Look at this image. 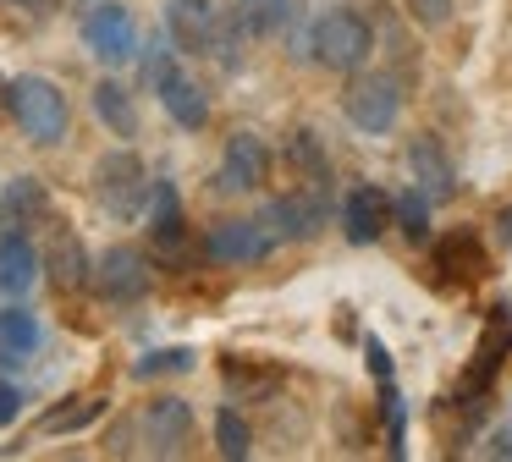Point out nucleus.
<instances>
[{
  "label": "nucleus",
  "instance_id": "nucleus-15",
  "mask_svg": "<svg viewBox=\"0 0 512 462\" xmlns=\"http://www.w3.org/2000/svg\"><path fill=\"white\" fill-rule=\"evenodd\" d=\"M408 171H413V182H419L424 193L435 198V204L457 193V171H452V160H446V149H441L435 138H424V132L408 143Z\"/></svg>",
  "mask_w": 512,
  "mask_h": 462
},
{
  "label": "nucleus",
  "instance_id": "nucleus-10",
  "mask_svg": "<svg viewBox=\"0 0 512 462\" xmlns=\"http://www.w3.org/2000/svg\"><path fill=\"white\" fill-rule=\"evenodd\" d=\"M270 248H276V237L265 231V220H221V226H210V237H204V253H210L215 264H259L270 259Z\"/></svg>",
  "mask_w": 512,
  "mask_h": 462
},
{
  "label": "nucleus",
  "instance_id": "nucleus-9",
  "mask_svg": "<svg viewBox=\"0 0 512 462\" xmlns=\"http://www.w3.org/2000/svg\"><path fill=\"white\" fill-rule=\"evenodd\" d=\"M270 176V149L259 132H232L221 149V171H215V187L221 193H254V187H265Z\"/></svg>",
  "mask_w": 512,
  "mask_h": 462
},
{
  "label": "nucleus",
  "instance_id": "nucleus-21",
  "mask_svg": "<svg viewBox=\"0 0 512 462\" xmlns=\"http://www.w3.org/2000/svg\"><path fill=\"white\" fill-rule=\"evenodd\" d=\"M45 209H50V198H45V182H39V176H17V182L6 187V198H0L6 226H28V220H39Z\"/></svg>",
  "mask_w": 512,
  "mask_h": 462
},
{
  "label": "nucleus",
  "instance_id": "nucleus-18",
  "mask_svg": "<svg viewBox=\"0 0 512 462\" xmlns=\"http://www.w3.org/2000/svg\"><path fill=\"white\" fill-rule=\"evenodd\" d=\"M39 336H45V330H39V319L28 314V308H0V363H6V369H12V363H28L39 352Z\"/></svg>",
  "mask_w": 512,
  "mask_h": 462
},
{
  "label": "nucleus",
  "instance_id": "nucleus-11",
  "mask_svg": "<svg viewBox=\"0 0 512 462\" xmlns=\"http://www.w3.org/2000/svg\"><path fill=\"white\" fill-rule=\"evenodd\" d=\"M391 226V198L380 193L375 182H353L342 193V231L347 242H358V248H369V242H380Z\"/></svg>",
  "mask_w": 512,
  "mask_h": 462
},
{
  "label": "nucleus",
  "instance_id": "nucleus-12",
  "mask_svg": "<svg viewBox=\"0 0 512 462\" xmlns=\"http://www.w3.org/2000/svg\"><path fill=\"white\" fill-rule=\"evenodd\" d=\"M188 220H182V198L171 182H155V193H149V237H155V253L166 264H182L188 259Z\"/></svg>",
  "mask_w": 512,
  "mask_h": 462
},
{
  "label": "nucleus",
  "instance_id": "nucleus-29",
  "mask_svg": "<svg viewBox=\"0 0 512 462\" xmlns=\"http://www.w3.org/2000/svg\"><path fill=\"white\" fill-rule=\"evenodd\" d=\"M402 6H408V17L419 22V28H446L457 0H402Z\"/></svg>",
  "mask_w": 512,
  "mask_h": 462
},
{
  "label": "nucleus",
  "instance_id": "nucleus-31",
  "mask_svg": "<svg viewBox=\"0 0 512 462\" xmlns=\"http://www.w3.org/2000/svg\"><path fill=\"white\" fill-rule=\"evenodd\" d=\"M17 413H23V391H17L12 380H0V429L17 424Z\"/></svg>",
  "mask_w": 512,
  "mask_h": 462
},
{
  "label": "nucleus",
  "instance_id": "nucleus-24",
  "mask_svg": "<svg viewBox=\"0 0 512 462\" xmlns=\"http://www.w3.org/2000/svg\"><path fill=\"white\" fill-rule=\"evenodd\" d=\"M100 413H105V396H78L72 407H50V413L39 418V429H45V435H78V429H89Z\"/></svg>",
  "mask_w": 512,
  "mask_h": 462
},
{
  "label": "nucleus",
  "instance_id": "nucleus-27",
  "mask_svg": "<svg viewBox=\"0 0 512 462\" xmlns=\"http://www.w3.org/2000/svg\"><path fill=\"white\" fill-rule=\"evenodd\" d=\"M287 165H298V171H309L314 182H325V149H320V138H314V132H292Z\"/></svg>",
  "mask_w": 512,
  "mask_h": 462
},
{
  "label": "nucleus",
  "instance_id": "nucleus-33",
  "mask_svg": "<svg viewBox=\"0 0 512 462\" xmlns=\"http://www.w3.org/2000/svg\"><path fill=\"white\" fill-rule=\"evenodd\" d=\"M496 226H501V242H512V209H501V220H496Z\"/></svg>",
  "mask_w": 512,
  "mask_h": 462
},
{
  "label": "nucleus",
  "instance_id": "nucleus-17",
  "mask_svg": "<svg viewBox=\"0 0 512 462\" xmlns=\"http://www.w3.org/2000/svg\"><path fill=\"white\" fill-rule=\"evenodd\" d=\"M512 352V314L507 308H496L485 325V336H479V352H474V374H468V391H485L490 374L501 369V358Z\"/></svg>",
  "mask_w": 512,
  "mask_h": 462
},
{
  "label": "nucleus",
  "instance_id": "nucleus-7",
  "mask_svg": "<svg viewBox=\"0 0 512 462\" xmlns=\"http://www.w3.org/2000/svg\"><path fill=\"white\" fill-rule=\"evenodd\" d=\"M83 44H89L105 66L133 61V55H138V22H133V11L116 6V0H100V6L83 17Z\"/></svg>",
  "mask_w": 512,
  "mask_h": 462
},
{
  "label": "nucleus",
  "instance_id": "nucleus-30",
  "mask_svg": "<svg viewBox=\"0 0 512 462\" xmlns=\"http://www.w3.org/2000/svg\"><path fill=\"white\" fill-rule=\"evenodd\" d=\"M226 385H232V391H243V385H248L254 396H270V391H276V374H243L232 363V369H226Z\"/></svg>",
  "mask_w": 512,
  "mask_h": 462
},
{
  "label": "nucleus",
  "instance_id": "nucleus-28",
  "mask_svg": "<svg viewBox=\"0 0 512 462\" xmlns=\"http://www.w3.org/2000/svg\"><path fill=\"white\" fill-rule=\"evenodd\" d=\"M177 369H193V352L188 347H166V352L138 358V380H149V374H177Z\"/></svg>",
  "mask_w": 512,
  "mask_h": 462
},
{
  "label": "nucleus",
  "instance_id": "nucleus-8",
  "mask_svg": "<svg viewBox=\"0 0 512 462\" xmlns=\"http://www.w3.org/2000/svg\"><path fill=\"white\" fill-rule=\"evenodd\" d=\"M94 292H100L105 303H138V297L149 292V259L138 248H127V242L105 248L100 259H94Z\"/></svg>",
  "mask_w": 512,
  "mask_h": 462
},
{
  "label": "nucleus",
  "instance_id": "nucleus-3",
  "mask_svg": "<svg viewBox=\"0 0 512 462\" xmlns=\"http://www.w3.org/2000/svg\"><path fill=\"white\" fill-rule=\"evenodd\" d=\"M149 193H155V182H149L144 160H138L133 149H111V154H100V165H94V198H100L105 215H116V220H138V209L149 204Z\"/></svg>",
  "mask_w": 512,
  "mask_h": 462
},
{
  "label": "nucleus",
  "instance_id": "nucleus-22",
  "mask_svg": "<svg viewBox=\"0 0 512 462\" xmlns=\"http://www.w3.org/2000/svg\"><path fill=\"white\" fill-rule=\"evenodd\" d=\"M430 259H435V270H441V275H479V270H485V253H479V242L468 237V231L441 237L430 248Z\"/></svg>",
  "mask_w": 512,
  "mask_h": 462
},
{
  "label": "nucleus",
  "instance_id": "nucleus-20",
  "mask_svg": "<svg viewBox=\"0 0 512 462\" xmlns=\"http://www.w3.org/2000/svg\"><path fill=\"white\" fill-rule=\"evenodd\" d=\"M94 116H100L116 138H133V132H138V105H133V94H127L116 77L94 83Z\"/></svg>",
  "mask_w": 512,
  "mask_h": 462
},
{
  "label": "nucleus",
  "instance_id": "nucleus-6",
  "mask_svg": "<svg viewBox=\"0 0 512 462\" xmlns=\"http://www.w3.org/2000/svg\"><path fill=\"white\" fill-rule=\"evenodd\" d=\"M259 220H265V231L276 242H309L320 237V226L331 220V198L314 187V193H287V198H270L265 209H259Z\"/></svg>",
  "mask_w": 512,
  "mask_h": 462
},
{
  "label": "nucleus",
  "instance_id": "nucleus-1",
  "mask_svg": "<svg viewBox=\"0 0 512 462\" xmlns=\"http://www.w3.org/2000/svg\"><path fill=\"white\" fill-rule=\"evenodd\" d=\"M369 55H375V28H369L364 11L353 6H336L325 11L320 22L309 28V61H320L325 72H364Z\"/></svg>",
  "mask_w": 512,
  "mask_h": 462
},
{
  "label": "nucleus",
  "instance_id": "nucleus-5",
  "mask_svg": "<svg viewBox=\"0 0 512 462\" xmlns=\"http://www.w3.org/2000/svg\"><path fill=\"white\" fill-rule=\"evenodd\" d=\"M144 72H149V83H155V94H160V105H166V116L177 121L182 132H199L204 121H210V99H204V88L193 83L182 66H171L166 55H155Z\"/></svg>",
  "mask_w": 512,
  "mask_h": 462
},
{
  "label": "nucleus",
  "instance_id": "nucleus-13",
  "mask_svg": "<svg viewBox=\"0 0 512 462\" xmlns=\"http://www.w3.org/2000/svg\"><path fill=\"white\" fill-rule=\"evenodd\" d=\"M144 435H149V451L177 457L193 435V407L182 402V396H155V402L144 407Z\"/></svg>",
  "mask_w": 512,
  "mask_h": 462
},
{
  "label": "nucleus",
  "instance_id": "nucleus-4",
  "mask_svg": "<svg viewBox=\"0 0 512 462\" xmlns=\"http://www.w3.org/2000/svg\"><path fill=\"white\" fill-rule=\"evenodd\" d=\"M342 110L358 132L380 138V132H391L402 116V83L391 72H353V83H347V94H342Z\"/></svg>",
  "mask_w": 512,
  "mask_h": 462
},
{
  "label": "nucleus",
  "instance_id": "nucleus-16",
  "mask_svg": "<svg viewBox=\"0 0 512 462\" xmlns=\"http://www.w3.org/2000/svg\"><path fill=\"white\" fill-rule=\"evenodd\" d=\"M39 281V248L28 242V231H0V292L23 297Z\"/></svg>",
  "mask_w": 512,
  "mask_h": 462
},
{
  "label": "nucleus",
  "instance_id": "nucleus-14",
  "mask_svg": "<svg viewBox=\"0 0 512 462\" xmlns=\"http://www.w3.org/2000/svg\"><path fill=\"white\" fill-rule=\"evenodd\" d=\"M215 6L210 0H171L166 6V39L177 44L182 55H204L215 44Z\"/></svg>",
  "mask_w": 512,
  "mask_h": 462
},
{
  "label": "nucleus",
  "instance_id": "nucleus-32",
  "mask_svg": "<svg viewBox=\"0 0 512 462\" xmlns=\"http://www.w3.org/2000/svg\"><path fill=\"white\" fill-rule=\"evenodd\" d=\"M490 457H512V435H496V440H490Z\"/></svg>",
  "mask_w": 512,
  "mask_h": 462
},
{
  "label": "nucleus",
  "instance_id": "nucleus-26",
  "mask_svg": "<svg viewBox=\"0 0 512 462\" xmlns=\"http://www.w3.org/2000/svg\"><path fill=\"white\" fill-rule=\"evenodd\" d=\"M292 0H237V22H243V33H276L292 22Z\"/></svg>",
  "mask_w": 512,
  "mask_h": 462
},
{
  "label": "nucleus",
  "instance_id": "nucleus-23",
  "mask_svg": "<svg viewBox=\"0 0 512 462\" xmlns=\"http://www.w3.org/2000/svg\"><path fill=\"white\" fill-rule=\"evenodd\" d=\"M430 204H435V198L424 193V187L397 193V198H391V226H397L408 242H430Z\"/></svg>",
  "mask_w": 512,
  "mask_h": 462
},
{
  "label": "nucleus",
  "instance_id": "nucleus-19",
  "mask_svg": "<svg viewBox=\"0 0 512 462\" xmlns=\"http://www.w3.org/2000/svg\"><path fill=\"white\" fill-rule=\"evenodd\" d=\"M50 281H56V292H78L94 281V264L72 231H56V242H50Z\"/></svg>",
  "mask_w": 512,
  "mask_h": 462
},
{
  "label": "nucleus",
  "instance_id": "nucleus-2",
  "mask_svg": "<svg viewBox=\"0 0 512 462\" xmlns=\"http://www.w3.org/2000/svg\"><path fill=\"white\" fill-rule=\"evenodd\" d=\"M6 110H12V121L34 143H61V138H67V127H72L67 94H61L50 77H39V72H23V77L6 83Z\"/></svg>",
  "mask_w": 512,
  "mask_h": 462
},
{
  "label": "nucleus",
  "instance_id": "nucleus-25",
  "mask_svg": "<svg viewBox=\"0 0 512 462\" xmlns=\"http://www.w3.org/2000/svg\"><path fill=\"white\" fill-rule=\"evenodd\" d=\"M215 451H221L226 462H243L248 451H254V429H248V418L237 413V407H221V413H215Z\"/></svg>",
  "mask_w": 512,
  "mask_h": 462
}]
</instances>
